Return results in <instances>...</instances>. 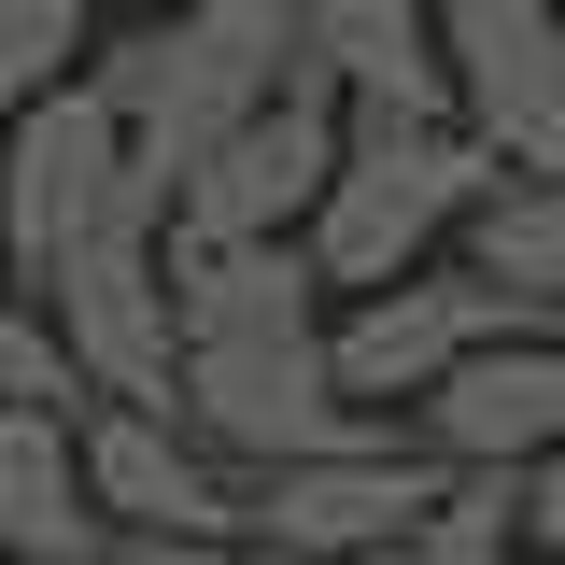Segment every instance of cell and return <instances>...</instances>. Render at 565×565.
<instances>
[{
  "instance_id": "cell-1",
  "label": "cell",
  "mask_w": 565,
  "mask_h": 565,
  "mask_svg": "<svg viewBox=\"0 0 565 565\" xmlns=\"http://www.w3.org/2000/svg\"><path fill=\"white\" fill-rule=\"evenodd\" d=\"M494 184H509V156H494L467 114H353L340 184L311 212V255H326L340 297L411 282V269H438V241H467V212H481Z\"/></svg>"
},
{
  "instance_id": "cell-2",
  "label": "cell",
  "mask_w": 565,
  "mask_h": 565,
  "mask_svg": "<svg viewBox=\"0 0 565 565\" xmlns=\"http://www.w3.org/2000/svg\"><path fill=\"white\" fill-rule=\"evenodd\" d=\"M85 71L128 114V141L184 184V156H212L255 99L297 85V14L282 0H170V14H141L128 43H99Z\"/></svg>"
},
{
  "instance_id": "cell-3",
  "label": "cell",
  "mask_w": 565,
  "mask_h": 565,
  "mask_svg": "<svg viewBox=\"0 0 565 565\" xmlns=\"http://www.w3.org/2000/svg\"><path fill=\"white\" fill-rule=\"evenodd\" d=\"M565 297H537V282L481 269V255H452V269H411V282H367V297H340V326H326V353H340V382L367 396V411H424L467 353L494 340H552Z\"/></svg>"
},
{
  "instance_id": "cell-4",
  "label": "cell",
  "mask_w": 565,
  "mask_h": 565,
  "mask_svg": "<svg viewBox=\"0 0 565 565\" xmlns=\"http://www.w3.org/2000/svg\"><path fill=\"white\" fill-rule=\"evenodd\" d=\"M184 424H199L226 467H297V452H340V438H382L396 411H367L340 382L326 326H269V340H199L184 353Z\"/></svg>"
},
{
  "instance_id": "cell-5",
  "label": "cell",
  "mask_w": 565,
  "mask_h": 565,
  "mask_svg": "<svg viewBox=\"0 0 565 565\" xmlns=\"http://www.w3.org/2000/svg\"><path fill=\"white\" fill-rule=\"evenodd\" d=\"M340 141H353V99L297 71V85L255 99L212 156H184L170 241H311V212H326V184H340Z\"/></svg>"
},
{
  "instance_id": "cell-6",
  "label": "cell",
  "mask_w": 565,
  "mask_h": 565,
  "mask_svg": "<svg viewBox=\"0 0 565 565\" xmlns=\"http://www.w3.org/2000/svg\"><path fill=\"white\" fill-rule=\"evenodd\" d=\"M128 156H141V141H128V114L99 99V71H71L57 99L14 114V141H0V269L29 282V297H43V282L71 269V241L114 212Z\"/></svg>"
},
{
  "instance_id": "cell-7",
  "label": "cell",
  "mask_w": 565,
  "mask_h": 565,
  "mask_svg": "<svg viewBox=\"0 0 565 565\" xmlns=\"http://www.w3.org/2000/svg\"><path fill=\"white\" fill-rule=\"evenodd\" d=\"M452 494V452H424V438H340V452H297L255 481V537L297 565H353V552H411V523Z\"/></svg>"
},
{
  "instance_id": "cell-8",
  "label": "cell",
  "mask_w": 565,
  "mask_h": 565,
  "mask_svg": "<svg viewBox=\"0 0 565 565\" xmlns=\"http://www.w3.org/2000/svg\"><path fill=\"white\" fill-rule=\"evenodd\" d=\"M85 481L114 537H255V467H226L184 411H141V396L85 411Z\"/></svg>"
},
{
  "instance_id": "cell-9",
  "label": "cell",
  "mask_w": 565,
  "mask_h": 565,
  "mask_svg": "<svg viewBox=\"0 0 565 565\" xmlns=\"http://www.w3.org/2000/svg\"><path fill=\"white\" fill-rule=\"evenodd\" d=\"M438 57H452V114L565 184V0H438Z\"/></svg>"
},
{
  "instance_id": "cell-10",
  "label": "cell",
  "mask_w": 565,
  "mask_h": 565,
  "mask_svg": "<svg viewBox=\"0 0 565 565\" xmlns=\"http://www.w3.org/2000/svg\"><path fill=\"white\" fill-rule=\"evenodd\" d=\"M411 438L452 452V467H537V452H565V326H552V340L467 353V367L411 411Z\"/></svg>"
},
{
  "instance_id": "cell-11",
  "label": "cell",
  "mask_w": 565,
  "mask_h": 565,
  "mask_svg": "<svg viewBox=\"0 0 565 565\" xmlns=\"http://www.w3.org/2000/svg\"><path fill=\"white\" fill-rule=\"evenodd\" d=\"M282 14H297V71L340 85L353 114H452L438 0H282Z\"/></svg>"
},
{
  "instance_id": "cell-12",
  "label": "cell",
  "mask_w": 565,
  "mask_h": 565,
  "mask_svg": "<svg viewBox=\"0 0 565 565\" xmlns=\"http://www.w3.org/2000/svg\"><path fill=\"white\" fill-rule=\"evenodd\" d=\"M0 552L14 565H99L114 509L85 481V411H0Z\"/></svg>"
},
{
  "instance_id": "cell-13",
  "label": "cell",
  "mask_w": 565,
  "mask_h": 565,
  "mask_svg": "<svg viewBox=\"0 0 565 565\" xmlns=\"http://www.w3.org/2000/svg\"><path fill=\"white\" fill-rule=\"evenodd\" d=\"M184 282V353L199 340H269V326H326V255L311 241H170Z\"/></svg>"
},
{
  "instance_id": "cell-14",
  "label": "cell",
  "mask_w": 565,
  "mask_h": 565,
  "mask_svg": "<svg viewBox=\"0 0 565 565\" xmlns=\"http://www.w3.org/2000/svg\"><path fill=\"white\" fill-rule=\"evenodd\" d=\"M537 552V523H523V467H452V494L411 523V552L396 565H523Z\"/></svg>"
},
{
  "instance_id": "cell-15",
  "label": "cell",
  "mask_w": 565,
  "mask_h": 565,
  "mask_svg": "<svg viewBox=\"0 0 565 565\" xmlns=\"http://www.w3.org/2000/svg\"><path fill=\"white\" fill-rule=\"evenodd\" d=\"M467 255L509 282H537V297H565V184L552 170H509L481 212H467Z\"/></svg>"
},
{
  "instance_id": "cell-16",
  "label": "cell",
  "mask_w": 565,
  "mask_h": 565,
  "mask_svg": "<svg viewBox=\"0 0 565 565\" xmlns=\"http://www.w3.org/2000/svg\"><path fill=\"white\" fill-rule=\"evenodd\" d=\"M0 411H99V382L71 367L57 297H29L14 269H0Z\"/></svg>"
},
{
  "instance_id": "cell-17",
  "label": "cell",
  "mask_w": 565,
  "mask_h": 565,
  "mask_svg": "<svg viewBox=\"0 0 565 565\" xmlns=\"http://www.w3.org/2000/svg\"><path fill=\"white\" fill-rule=\"evenodd\" d=\"M85 57H99L85 43V0H0V141H14L29 99H57Z\"/></svg>"
},
{
  "instance_id": "cell-18",
  "label": "cell",
  "mask_w": 565,
  "mask_h": 565,
  "mask_svg": "<svg viewBox=\"0 0 565 565\" xmlns=\"http://www.w3.org/2000/svg\"><path fill=\"white\" fill-rule=\"evenodd\" d=\"M99 565H297V552H269V537H114Z\"/></svg>"
},
{
  "instance_id": "cell-19",
  "label": "cell",
  "mask_w": 565,
  "mask_h": 565,
  "mask_svg": "<svg viewBox=\"0 0 565 565\" xmlns=\"http://www.w3.org/2000/svg\"><path fill=\"white\" fill-rule=\"evenodd\" d=\"M523 523H537V552L565 565V452H537V467H523Z\"/></svg>"
},
{
  "instance_id": "cell-20",
  "label": "cell",
  "mask_w": 565,
  "mask_h": 565,
  "mask_svg": "<svg viewBox=\"0 0 565 565\" xmlns=\"http://www.w3.org/2000/svg\"><path fill=\"white\" fill-rule=\"evenodd\" d=\"M128 14H170V0H128Z\"/></svg>"
},
{
  "instance_id": "cell-21",
  "label": "cell",
  "mask_w": 565,
  "mask_h": 565,
  "mask_svg": "<svg viewBox=\"0 0 565 565\" xmlns=\"http://www.w3.org/2000/svg\"><path fill=\"white\" fill-rule=\"evenodd\" d=\"M353 565H396V552H353Z\"/></svg>"
},
{
  "instance_id": "cell-22",
  "label": "cell",
  "mask_w": 565,
  "mask_h": 565,
  "mask_svg": "<svg viewBox=\"0 0 565 565\" xmlns=\"http://www.w3.org/2000/svg\"><path fill=\"white\" fill-rule=\"evenodd\" d=\"M523 565H552V552H523Z\"/></svg>"
},
{
  "instance_id": "cell-23",
  "label": "cell",
  "mask_w": 565,
  "mask_h": 565,
  "mask_svg": "<svg viewBox=\"0 0 565 565\" xmlns=\"http://www.w3.org/2000/svg\"><path fill=\"white\" fill-rule=\"evenodd\" d=\"M0 565H14V552H0Z\"/></svg>"
}]
</instances>
